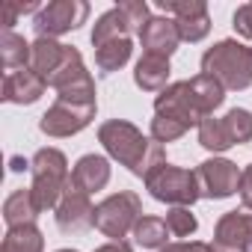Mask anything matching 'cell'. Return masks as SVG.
I'll return each mask as SVG.
<instances>
[{
    "instance_id": "obj_1",
    "label": "cell",
    "mask_w": 252,
    "mask_h": 252,
    "mask_svg": "<svg viewBox=\"0 0 252 252\" xmlns=\"http://www.w3.org/2000/svg\"><path fill=\"white\" fill-rule=\"evenodd\" d=\"M98 143L104 146V152L119 160L122 166H128L137 178L146 181L149 172H155L160 163H166V152L158 140L143 137V131L137 125L125 122V119H110L98 128Z\"/></svg>"
},
{
    "instance_id": "obj_2",
    "label": "cell",
    "mask_w": 252,
    "mask_h": 252,
    "mask_svg": "<svg viewBox=\"0 0 252 252\" xmlns=\"http://www.w3.org/2000/svg\"><path fill=\"white\" fill-rule=\"evenodd\" d=\"M202 74L222 83L228 92H243L252 86V48L234 39H222L202 54Z\"/></svg>"
},
{
    "instance_id": "obj_3",
    "label": "cell",
    "mask_w": 252,
    "mask_h": 252,
    "mask_svg": "<svg viewBox=\"0 0 252 252\" xmlns=\"http://www.w3.org/2000/svg\"><path fill=\"white\" fill-rule=\"evenodd\" d=\"M30 169H33V184H30V193L36 199V208L39 214L45 211H57L71 175H68V160L60 149H39L30 160Z\"/></svg>"
},
{
    "instance_id": "obj_4",
    "label": "cell",
    "mask_w": 252,
    "mask_h": 252,
    "mask_svg": "<svg viewBox=\"0 0 252 252\" xmlns=\"http://www.w3.org/2000/svg\"><path fill=\"white\" fill-rule=\"evenodd\" d=\"M143 217V202L137 193L131 190H119L113 196H107L104 202L95 205V214H92V225L104 234V237H113V240H122L128 231H134V225L140 222Z\"/></svg>"
},
{
    "instance_id": "obj_5",
    "label": "cell",
    "mask_w": 252,
    "mask_h": 252,
    "mask_svg": "<svg viewBox=\"0 0 252 252\" xmlns=\"http://www.w3.org/2000/svg\"><path fill=\"white\" fill-rule=\"evenodd\" d=\"M146 190L158 202H166L172 208H190L196 199H202L196 172L172 166V163H160L155 172H149L146 175Z\"/></svg>"
},
{
    "instance_id": "obj_6",
    "label": "cell",
    "mask_w": 252,
    "mask_h": 252,
    "mask_svg": "<svg viewBox=\"0 0 252 252\" xmlns=\"http://www.w3.org/2000/svg\"><path fill=\"white\" fill-rule=\"evenodd\" d=\"M92 119H95V104H77V101L57 98L39 119V131L48 137H74L83 128H89Z\"/></svg>"
},
{
    "instance_id": "obj_7",
    "label": "cell",
    "mask_w": 252,
    "mask_h": 252,
    "mask_svg": "<svg viewBox=\"0 0 252 252\" xmlns=\"http://www.w3.org/2000/svg\"><path fill=\"white\" fill-rule=\"evenodd\" d=\"M155 116H163V119H172L178 125L190 131L193 125L199 128L202 119H208L193 95V86L190 80H178V83H169L158 98H155Z\"/></svg>"
},
{
    "instance_id": "obj_8",
    "label": "cell",
    "mask_w": 252,
    "mask_h": 252,
    "mask_svg": "<svg viewBox=\"0 0 252 252\" xmlns=\"http://www.w3.org/2000/svg\"><path fill=\"white\" fill-rule=\"evenodd\" d=\"M86 18H89V3L86 0H54V3L42 6L33 27L39 33V39H57V36L71 33L80 24H86Z\"/></svg>"
},
{
    "instance_id": "obj_9",
    "label": "cell",
    "mask_w": 252,
    "mask_h": 252,
    "mask_svg": "<svg viewBox=\"0 0 252 252\" xmlns=\"http://www.w3.org/2000/svg\"><path fill=\"white\" fill-rule=\"evenodd\" d=\"M196 181L202 199H228L240 190V169L225 158H211L196 166Z\"/></svg>"
},
{
    "instance_id": "obj_10",
    "label": "cell",
    "mask_w": 252,
    "mask_h": 252,
    "mask_svg": "<svg viewBox=\"0 0 252 252\" xmlns=\"http://www.w3.org/2000/svg\"><path fill=\"white\" fill-rule=\"evenodd\" d=\"M158 6L175 18L181 42H202L211 33V15L205 0H158Z\"/></svg>"
},
{
    "instance_id": "obj_11",
    "label": "cell",
    "mask_w": 252,
    "mask_h": 252,
    "mask_svg": "<svg viewBox=\"0 0 252 252\" xmlns=\"http://www.w3.org/2000/svg\"><path fill=\"white\" fill-rule=\"evenodd\" d=\"M252 246V214L228 211L220 217L214 231V252H249Z\"/></svg>"
},
{
    "instance_id": "obj_12",
    "label": "cell",
    "mask_w": 252,
    "mask_h": 252,
    "mask_svg": "<svg viewBox=\"0 0 252 252\" xmlns=\"http://www.w3.org/2000/svg\"><path fill=\"white\" fill-rule=\"evenodd\" d=\"M92 214H95V208H92V202H89V193L77 190V187L68 181V187H65V193H63V199H60V205H57V211H54L60 231L77 234V231L89 228V225H92Z\"/></svg>"
},
{
    "instance_id": "obj_13",
    "label": "cell",
    "mask_w": 252,
    "mask_h": 252,
    "mask_svg": "<svg viewBox=\"0 0 252 252\" xmlns=\"http://www.w3.org/2000/svg\"><path fill=\"white\" fill-rule=\"evenodd\" d=\"M140 42L146 48V54L152 57H172L181 45V36H178V24L175 18L169 15H160V18H149L140 30Z\"/></svg>"
},
{
    "instance_id": "obj_14",
    "label": "cell",
    "mask_w": 252,
    "mask_h": 252,
    "mask_svg": "<svg viewBox=\"0 0 252 252\" xmlns=\"http://www.w3.org/2000/svg\"><path fill=\"white\" fill-rule=\"evenodd\" d=\"M48 83L33 68H18L3 77V101L6 104H36L45 95Z\"/></svg>"
},
{
    "instance_id": "obj_15",
    "label": "cell",
    "mask_w": 252,
    "mask_h": 252,
    "mask_svg": "<svg viewBox=\"0 0 252 252\" xmlns=\"http://www.w3.org/2000/svg\"><path fill=\"white\" fill-rule=\"evenodd\" d=\"M110 181V160L101 155H83L71 169V184L83 193H98Z\"/></svg>"
},
{
    "instance_id": "obj_16",
    "label": "cell",
    "mask_w": 252,
    "mask_h": 252,
    "mask_svg": "<svg viewBox=\"0 0 252 252\" xmlns=\"http://www.w3.org/2000/svg\"><path fill=\"white\" fill-rule=\"evenodd\" d=\"M134 30L140 33V27L131 21V15L125 12L122 6H113L110 12H104V15L95 21V27H92V45L101 48V45H107V42H113V39H131Z\"/></svg>"
},
{
    "instance_id": "obj_17",
    "label": "cell",
    "mask_w": 252,
    "mask_h": 252,
    "mask_svg": "<svg viewBox=\"0 0 252 252\" xmlns=\"http://www.w3.org/2000/svg\"><path fill=\"white\" fill-rule=\"evenodd\" d=\"M65 54H68V45H60L57 39H36L30 48V68L48 83L54 77V71L63 65Z\"/></svg>"
},
{
    "instance_id": "obj_18",
    "label": "cell",
    "mask_w": 252,
    "mask_h": 252,
    "mask_svg": "<svg viewBox=\"0 0 252 252\" xmlns=\"http://www.w3.org/2000/svg\"><path fill=\"white\" fill-rule=\"evenodd\" d=\"M169 60L166 57H152V54H143L137 68H134V83L143 89V92H163L169 86Z\"/></svg>"
},
{
    "instance_id": "obj_19",
    "label": "cell",
    "mask_w": 252,
    "mask_h": 252,
    "mask_svg": "<svg viewBox=\"0 0 252 252\" xmlns=\"http://www.w3.org/2000/svg\"><path fill=\"white\" fill-rule=\"evenodd\" d=\"M36 217H39V208H36V199H33L30 187H21V190H15V193L6 196V202H3V220H6L9 228L30 225V222H36Z\"/></svg>"
},
{
    "instance_id": "obj_20",
    "label": "cell",
    "mask_w": 252,
    "mask_h": 252,
    "mask_svg": "<svg viewBox=\"0 0 252 252\" xmlns=\"http://www.w3.org/2000/svg\"><path fill=\"white\" fill-rule=\"evenodd\" d=\"M30 42L12 30H3L0 36V63H3L6 74L9 71H18V68H30Z\"/></svg>"
},
{
    "instance_id": "obj_21",
    "label": "cell",
    "mask_w": 252,
    "mask_h": 252,
    "mask_svg": "<svg viewBox=\"0 0 252 252\" xmlns=\"http://www.w3.org/2000/svg\"><path fill=\"white\" fill-rule=\"evenodd\" d=\"M0 252H45V237L36 222L18 225V228L6 231L3 243H0Z\"/></svg>"
},
{
    "instance_id": "obj_22",
    "label": "cell",
    "mask_w": 252,
    "mask_h": 252,
    "mask_svg": "<svg viewBox=\"0 0 252 252\" xmlns=\"http://www.w3.org/2000/svg\"><path fill=\"white\" fill-rule=\"evenodd\" d=\"M131 54H134V45H131V39H113V42H107V45H101V48H95V65L101 68V71H119L125 63L131 60Z\"/></svg>"
},
{
    "instance_id": "obj_23",
    "label": "cell",
    "mask_w": 252,
    "mask_h": 252,
    "mask_svg": "<svg viewBox=\"0 0 252 252\" xmlns=\"http://www.w3.org/2000/svg\"><path fill=\"white\" fill-rule=\"evenodd\" d=\"M190 86H193V95H196V101H199V107H202L205 116H214V110L225 101V89H222V83L214 80V77H208V74H196V77H190Z\"/></svg>"
},
{
    "instance_id": "obj_24",
    "label": "cell",
    "mask_w": 252,
    "mask_h": 252,
    "mask_svg": "<svg viewBox=\"0 0 252 252\" xmlns=\"http://www.w3.org/2000/svg\"><path fill=\"white\" fill-rule=\"evenodd\" d=\"M166 220L160 217H140V222L134 225V240L143 246V249H163L166 246Z\"/></svg>"
},
{
    "instance_id": "obj_25",
    "label": "cell",
    "mask_w": 252,
    "mask_h": 252,
    "mask_svg": "<svg viewBox=\"0 0 252 252\" xmlns=\"http://www.w3.org/2000/svg\"><path fill=\"white\" fill-rule=\"evenodd\" d=\"M222 125H225V134L231 140V146H243L252 140V113L243 110V107H231L225 116H222Z\"/></svg>"
},
{
    "instance_id": "obj_26",
    "label": "cell",
    "mask_w": 252,
    "mask_h": 252,
    "mask_svg": "<svg viewBox=\"0 0 252 252\" xmlns=\"http://www.w3.org/2000/svg\"><path fill=\"white\" fill-rule=\"evenodd\" d=\"M199 143H202L208 152H214V155L231 149V140H228V134H225L222 119H217V116L202 119V125H199Z\"/></svg>"
},
{
    "instance_id": "obj_27",
    "label": "cell",
    "mask_w": 252,
    "mask_h": 252,
    "mask_svg": "<svg viewBox=\"0 0 252 252\" xmlns=\"http://www.w3.org/2000/svg\"><path fill=\"white\" fill-rule=\"evenodd\" d=\"M166 228H169V234H175V237H190V234L199 228V220L190 214V208H169V214H166Z\"/></svg>"
},
{
    "instance_id": "obj_28",
    "label": "cell",
    "mask_w": 252,
    "mask_h": 252,
    "mask_svg": "<svg viewBox=\"0 0 252 252\" xmlns=\"http://www.w3.org/2000/svg\"><path fill=\"white\" fill-rule=\"evenodd\" d=\"M184 134H187V128H184V125H178V122H172V119H163V116H155L152 119V140H158L160 146L163 143H175Z\"/></svg>"
},
{
    "instance_id": "obj_29",
    "label": "cell",
    "mask_w": 252,
    "mask_h": 252,
    "mask_svg": "<svg viewBox=\"0 0 252 252\" xmlns=\"http://www.w3.org/2000/svg\"><path fill=\"white\" fill-rule=\"evenodd\" d=\"M231 21H234V30H237L243 39H252V0L234 9V18H231Z\"/></svg>"
},
{
    "instance_id": "obj_30",
    "label": "cell",
    "mask_w": 252,
    "mask_h": 252,
    "mask_svg": "<svg viewBox=\"0 0 252 252\" xmlns=\"http://www.w3.org/2000/svg\"><path fill=\"white\" fill-rule=\"evenodd\" d=\"M160 252H214L211 243H202V240H178V243H166Z\"/></svg>"
},
{
    "instance_id": "obj_31",
    "label": "cell",
    "mask_w": 252,
    "mask_h": 252,
    "mask_svg": "<svg viewBox=\"0 0 252 252\" xmlns=\"http://www.w3.org/2000/svg\"><path fill=\"white\" fill-rule=\"evenodd\" d=\"M240 202H243V208L246 211H252V163L240 172Z\"/></svg>"
},
{
    "instance_id": "obj_32",
    "label": "cell",
    "mask_w": 252,
    "mask_h": 252,
    "mask_svg": "<svg viewBox=\"0 0 252 252\" xmlns=\"http://www.w3.org/2000/svg\"><path fill=\"white\" fill-rule=\"evenodd\" d=\"M3 15H6V18H3V30H12L15 18L21 15V12H18V3H12V0H9V3L3 6Z\"/></svg>"
},
{
    "instance_id": "obj_33",
    "label": "cell",
    "mask_w": 252,
    "mask_h": 252,
    "mask_svg": "<svg viewBox=\"0 0 252 252\" xmlns=\"http://www.w3.org/2000/svg\"><path fill=\"white\" fill-rule=\"evenodd\" d=\"M95 252H131V243H125V240H110V243L98 246Z\"/></svg>"
},
{
    "instance_id": "obj_34",
    "label": "cell",
    "mask_w": 252,
    "mask_h": 252,
    "mask_svg": "<svg viewBox=\"0 0 252 252\" xmlns=\"http://www.w3.org/2000/svg\"><path fill=\"white\" fill-rule=\"evenodd\" d=\"M12 169H15V172H24V169H30V163L21 160V158H12Z\"/></svg>"
},
{
    "instance_id": "obj_35",
    "label": "cell",
    "mask_w": 252,
    "mask_h": 252,
    "mask_svg": "<svg viewBox=\"0 0 252 252\" xmlns=\"http://www.w3.org/2000/svg\"><path fill=\"white\" fill-rule=\"evenodd\" d=\"M57 252H77V249H57Z\"/></svg>"
}]
</instances>
